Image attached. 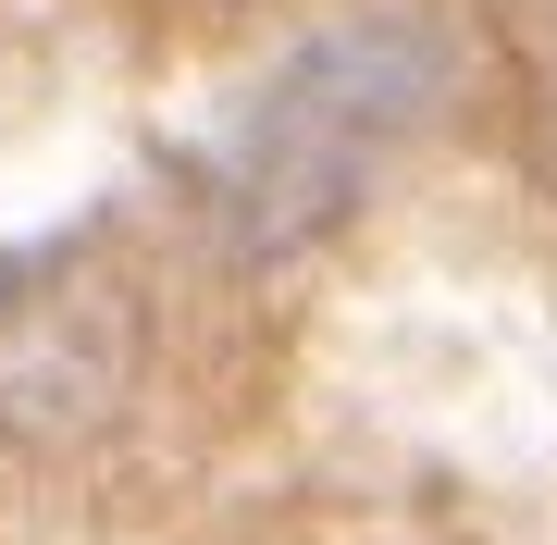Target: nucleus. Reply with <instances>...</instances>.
I'll return each mask as SVG.
<instances>
[{"mask_svg": "<svg viewBox=\"0 0 557 545\" xmlns=\"http://www.w3.org/2000/svg\"><path fill=\"white\" fill-rule=\"evenodd\" d=\"M446 100V50L409 13H359L310 38L273 87L248 100L236 149H223V223L248 261H298L359 211V186L409 149V124Z\"/></svg>", "mask_w": 557, "mask_h": 545, "instance_id": "obj_1", "label": "nucleus"}, {"mask_svg": "<svg viewBox=\"0 0 557 545\" xmlns=\"http://www.w3.org/2000/svg\"><path fill=\"white\" fill-rule=\"evenodd\" d=\"M124 384V298L87 285V248L0 273V422L13 434H75Z\"/></svg>", "mask_w": 557, "mask_h": 545, "instance_id": "obj_2", "label": "nucleus"}, {"mask_svg": "<svg viewBox=\"0 0 557 545\" xmlns=\"http://www.w3.org/2000/svg\"><path fill=\"white\" fill-rule=\"evenodd\" d=\"M533 62H545V112H557V25H545V38H533Z\"/></svg>", "mask_w": 557, "mask_h": 545, "instance_id": "obj_3", "label": "nucleus"}]
</instances>
